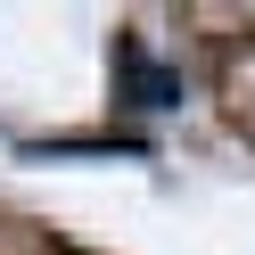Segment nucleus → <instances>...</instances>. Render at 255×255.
Wrapping results in <instances>:
<instances>
[{
	"instance_id": "nucleus-1",
	"label": "nucleus",
	"mask_w": 255,
	"mask_h": 255,
	"mask_svg": "<svg viewBox=\"0 0 255 255\" xmlns=\"http://www.w3.org/2000/svg\"><path fill=\"white\" fill-rule=\"evenodd\" d=\"M124 74H132L140 107H173V99H181V83H173V74H156V66H148L140 50H124Z\"/></svg>"
}]
</instances>
